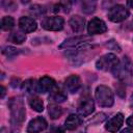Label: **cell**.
Wrapping results in <instances>:
<instances>
[{"instance_id": "obj_1", "label": "cell", "mask_w": 133, "mask_h": 133, "mask_svg": "<svg viewBox=\"0 0 133 133\" xmlns=\"http://www.w3.org/2000/svg\"><path fill=\"white\" fill-rule=\"evenodd\" d=\"M113 76L125 84H133V63L128 57H124L111 71Z\"/></svg>"}, {"instance_id": "obj_2", "label": "cell", "mask_w": 133, "mask_h": 133, "mask_svg": "<svg viewBox=\"0 0 133 133\" xmlns=\"http://www.w3.org/2000/svg\"><path fill=\"white\" fill-rule=\"evenodd\" d=\"M10 111V123L14 126H21L25 119V106L21 97H14L8 101Z\"/></svg>"}, {"instance_id": "obj_3", "label": "cell", "mask_w": 133, "mask_h": 133, "mask_svg": "<svg viewBox=\"0 0 133 133\" xmlns=\"http://www.w3.org/2000/svg\"><path fill=\"white\" fill-rule=\"evenodd\" d=\"M96 100L99 106L101 107H110L114 103L113 92L106 85H99L96 88Z\"/></svg>"}, {"instance_id": "obj_4", "label": "cell", "mask_w": 133, "mask_h": 133, "mask_svg": "<svg viewBox=\"0 0 133 133\" xmlns=\"http://www.w3.org/2000/svg\"><path fill=\"white\" fill-rule=\"evenodd\" d=\"M118 62H119V60L117 59V57L114 54L108 53V54L101 56L97 60L96 68L101 71H112Z\"/></svg>"}, {"instance_id": "obj_5", "label": "cell", "mask_w": 133, "mask_h": 133, "mask_svg": "<svg viewBox=\"0 0 133 133\" xmlns=\"http://www.w3.org/2000/svg\"><path fill=\"white\" fill-rule=\"evenodd\" d=\"M107 17L112 22H122L129 17V10L122 4H115L109 8Z\"/></svg>"}, {"instance_id": "obj_6", "label": "cell", "mask_w": 133, "mask_h": 133, "mask_svg": "<svg viewBox=\"0 0 133 133\" xmlns=\"http://www.w3.org/2000/svg\"><path fill=\"white\" fill-rule=\"evenodd\" d=\"M89 42H91V38L89 36L85 35H78V36H73L68 39H65L60 46L59 49H74L78 48V50H81V47L86 46Z\"/></svg>"}, {"instance_id": "obj_7", "label": "cell", "mask_w": 133, "mask_h": 133, "mask_svg": "<svg viewBox=\"0 0 133 133\" xmlns=\"http://www.w3.org/2000/svg\"><path fill=\"white\" fill-rule=\"evenodd\" d=\"M64 20L61 17L54 16V17H46L42 21V26L46 30L50 31H58L63 28Z\"/></svg>"}, {"instance_id": "obj_8", "label": "cell", "mask_w": 133, "mask_h": 133, "mask_svg": "<svg viewBox=\"0 0 133 133\" xmlns=\"http://www.w3.org/2000/svg\"><path fill=\"white\" fill-rule=\"evenodd\" d=\"M94 109H95V104H94L91 97L88 95L83 96L80 99L79 104H78V108H77L78 113L83 115V116H87V115L91 114Z\"/></svg>"}, {"instance_id": "obj_9", "label": "cell", "mask_w": 133, "mask_h": 133, "mask_svg": "<svg viewBox=\"0 0 133 133\" xmlns=\"http://www.w3.org/2000/svg\"><path fill=\"white\" fill-rule=\"evenodd\" d=\"M87 31L89 34H101L107 31V26L103 20L99 18H94L88 22Z\"/></svg>"}, {"instance_id": "obj_10", "label": "cell", "mask_w": 133, "mask_h": 133, "mask_svg": "<svg viewBox=\"0 0 133 133\" xmlns=\"http://www.w3.org/2000/svg\"><path fill=\"white\" fill-rule=\"evenodd\" d=\"M47 127H48L47 121L44 117L38 116L29 122L28 127H27V132L28 133H39L44 131L45 129H47Z\"/></svg>"}, {"instance_id": "obj_11", "label": "cell", "mask_w": 133, "mask_h": 133, "mask_svg": "<svg viewBox=\"0 0 133 133\" xmlns=\"http://www.w3.org/2000/svg\"><path fill=\"white\" fill-rule=\"evenodd\" d=\"M124 123V115L122 113H116L114 116H112L105 125V129L110 133H115L119 130Z\"/></svg>"}, {"instance_id": "obj_12", "label": "cell", "mask_w": 133, "mask_h": 133, "mask_svg": "<svg viewBox=\"0 0 133 133\" xmlns=\"http://www.w3.org/2000/svg\"><path fill=\"white\" fill-rule=\"evenodd\" d=\"M19 27L24 33H29V32H33L36 29L37 24L33 18L22 17L19 20Z\"/></svg>"}, {"instance_id": "obj_13", "label": "cell", "mask_w": 133, "mask_h": 133, "mask_svg": "<svg viewBox=\"0 0 133 133\" xmlns=\"http://www.w3.org/2000/svg\"><path fill=\"white\" fill-rule=\"evenodd\" d=\"M64 86H65V88L70 92H72V94L77 92L79 90V88L81 87V79H80V77L77 76V75H71V76H69L65 79Z\"/></svg>"}, {"instance_id": "obj_14", "label": "cell", "mask_w": 133, "mask_h": 133, "mask_svg": "<svg viewBox=\"0 0 133 133\" xmlns=\"http://www.w3.org/2000/svg\"><path fill=\"white\" fill-rule=\"evenodd\" d=\"M56 83L54 81V79L48 77V76H44L38 80V91L39 92H47V91H51L54 87H55Z\"/></svg>"}, {"instance_id": "obj_15", "label": "cell", "mask_w": 133, "mask_h": 133, "mask_svg": "<svg viewBox=\"0 0 133 133\" xmlns=\"http://www.w3.org/2000/svg\"><path fill=\"white\" fill-rule=\"evenodd\" d=\"M69 24H70V27L72 28V30L74 32H81L85 26V19L83 17L76 15V16L71 17Z\"/></svg>"}, {"instance_id": "obj_16", "label": "cell", "mask_w": 133, "mask_h": 133, "mask_svg": "<svg viewBox=\"0 0 133 133\" xmlns=\"http://www.w3.org/2000/svg\"><path fill=\"white\" fill-rule=\"evenodd\" d=\"M66 97L68 96H66L64 89H62L61 87L55 85V87L50 91L49 99H51L54 103H61V102L66 100Z\"/></svg>"}, {"instance_id": "obj_17", "label": "cell", "mask_w": 133, "mask_h": 133, "mask_svg": "<svg viewBox=\"0 0 133 133\" xmlns=\"http://www.w3.org/2000/svg\"><path fill=\"white\" fill-rule=\"evenodd\" d=\"M81 124H82V118L78 114H70L64 122V128L66 130H75Z\"/></svg>"}, {"instance_id": "obj_18", "label": "cell", "mask_w": 133, "mask_h": 133, "mask_svg": "<svg viewBox=\"0 0 133 133\" xmlns=\"http://www.w3.org/2000/svg\"><path fill=\"white\" fill-rule=\"evenodd\" d=\"M22 90L28 95H32L38 91V82H36L34 79H28L22 83Z\"/></svg>"}, {"instance_id": "obj_19", "label": "cell", "mask_w": 133, "mask_h": 133, "mask_svg": "<svg viewBox=\"0 0 133 133\" xmlns=\"http://www.w3.org/2000/svg\"><path fill=\"white\" fill-rule=\"evenodd\" d=\"M29 105H30V107H31L34 111H36V112H42V111L44 110V103H43V101H42L38 97H36V96H31V97L29 98Z\"/></svg>"}, {"instance_id": "obj_20", "label": "cell", "mask_w": 133, "mask_h": 133, "mask_svg": "<svg viewBox=\"0 0 133 133\" xmlns=\"http://www.w3.org/2000/svg\"><path fill=\"white\" fill-rule=\"evenodd\" d=\"M48 112L52 119H56L62 114V109L56 103H52V104H49L48 106Z\"/></svg>"}, {"instance_id": "obj_21", "label": "cell", "mask_w": 133, "mask_h": 133, "mask_svg": "<svg viewBox=\"0 0 133 133\" xmlns=\"http://www.w3.org/2000/svg\"><path fill=\"white\" fill-rule=\"evenodd\" d=\"M15 26V20L12 17H9V16H5L2 18L1 20V28L2 30L4 31H8L10 29H12Z\"/></svg>"}, {"instance_id": "obj_22", "label": "cell", "mask_w": 133, "mask_h": 133, "mask_svg": "<svg viewBox=\"0 0 133 133\" xmlns=\"http://www.w3.org/2000/svg\"><path fill=\"white\" fill-rule=\"evenodd\" d=\"M96 6H97V2L96 1H83L82 2V11L85 14H91L96 10Z\"/></svg>"}, {"instance_id": "obj_23", "label": "cell", "mask_w": 133, "mask_h": 133, "mask_svg": "<svg viewBox=\"0 0 133 133\" xmlns=\"http://www.w3.org/2000/svg\"><path fill=\"white\" fill-rule=\"evenodd\" d=\"M9 39H10V42H12L15 44H22L23 42H25L26 35L20 31H16V32H12L10 34Z\"/></svg>"}, {"instance_id": "obj_24", "label": "cell", "mask_w": 133, "mask_h": 133, "mask_svg": "<svg viewBox=\"0 0 133 133\" xmlns=\"http://www.w3.org/2000/svg\"><path fill=\"white\" fill-rule=\"evenodd\" d=\"M2 53H3L4 55H6V56L10 57V56H15V55H17V54L21 53V50H20V49H17V48H14V47H9V46H8V47H5V48L3 49Z\"/></svg>"}, {"instance_id": "obj_25", "label": "cell", "mask_w": 133, "mask_h": 133, "mask_svg": "<svg viewBox=\"0 0 133 133\" xmlns=\"http://www.w3.org/2000/svg\"><path fill=\"white\" fill-rule=\"evenodd\" d=\"M51 133H63V129L60 128V127H55L52 129Z\"/></svg>"}, {"instance_id": "obj_26", "label": "cell", "mask_w": 133, "mask_h": 133, "mask_svg": "<svg viewBox=\"0 0 133 133\" xmlns=\"http://www.w3.org/2000/svg\"><path fill=\"white\" fill-rule=\"evenodd\" d=\"M127 124H128L131 128H133V114H131V115L127 118Z\"/></svg>"}, {"instance_id": "obj_27", "label": "cell", "mask_w": 133, "mask_h": 133, "mask_svg": "<svg viewBox=\"0 0 133 133\" xmlns=\"http://www.w3.org/2000/svg\"><path fill=\"white\" fill-rule=\"evenodd\" d=\"M121 133H133V128L129 127V128H125L124 130L121 131Z\"/></svg>"}, {"instance_id": "obj_28", "label": "cell", "mask_w": 133, "mask_h": 133, "mask_svg": "<svg viewBox=\"0 0 133 133\" xmlns=\"http://www.w3.org/2000/svg\"><path fill=\"white\" fill-rule=\"evenodd\" d=\"M4 95H5V87L2 85V86H1V98H3Z\"/></svg>"}, {"instance_id": "obj_29", "label": "cell", "mask_w": 133, "mask_h": 133, "mask_svg": "<svg viewBox=\"0 0 133 133\" xmlns=\"http://www.w3.org/2000/svg\"><path fill=\"white\" fill-rule=\"evenodd\" d=\"M130 106L133 107V94H132V96H131V98H130Z\"/></svg>"}, {"instance_id": "obj_30", "label": "cell", "mask_w": 133, "mask_h": 133, "mask_svg": "<svg viewBox=\"0 0 133 133\" xmlns=\"http://www.w3.org/2000/svg\"><path fill=\"white\" fill-rule=\"evenodd\" d=\"M127 4L131 7H133V1H127Z\"/></svg>"}, {"instance_id": "obj_31", "label": "cell", "mask_w": 133, "mask_h": 133, "mask_svg": "<svg viewBox=\"0 0 133 133\" xmlns=\"http://www.w3.org/2000/svg\"><path fill=\"white\" fill-rule=\"evenodd\" d=\"M14 133H15V132H14Z\"/></svg>"}]
</instances>
